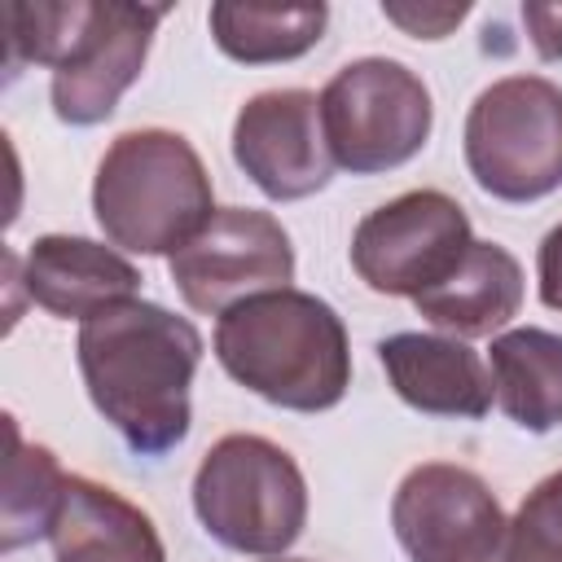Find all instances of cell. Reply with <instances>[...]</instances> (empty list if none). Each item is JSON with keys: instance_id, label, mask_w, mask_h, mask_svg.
Returning <instances> with one entry per match:
<instances>
[{"instance_id": "cell-1", "label": "cell", "mask_w": 562, "mask_h": 562, "mask_svg": "<svg viewBox=\"0 0 562 562\" xmlns=\"http://www.w3.org/2000/svg\"><path fill=\"white\" fill-rule=\"evenodd\" d=\"M79 373L92 408L136 457H167L193 426L189 386L202 364V334L189 316L127 299L79 325Z\"/></svg>"}, {"instance_id": "cell-2", "label": "cell", "mask_w": 562, "mask_h": 562, "mask_svg": "<svg viewBox=\"0 0 562 562\" xmlns=\"http://www.w3.org/2000/svg\"><path fill=\"white\" fill-rule=\"evenodd\" d=\"M167 9L127 0H35L4 9L9 75L22 66L53 70V114L70 127H97L140 79Z\"/></svg>"}, {"instance_id": "cell-3", "label": "cell", "mask_w": 562, "mask_h": 562, "mask_svg": "<svg viewBox=\"0 0 562 562\" xmlns=\"http://www.w3.org/2000/svg\"><path fill=\"white\" fill-rule=\"evenodd\" d=\"M211 342L237 386L290 413H325L351 386L342 316L321 294L294 285L228 307Z\"/></svg>"}, {"instance_id": "cell-4", "label": "cell", "mask_w": 562, "mask_h": 562, "mask_svg": "<svg viewBox=\"0 0 562 562\" xmlns=\"http://www.w3.org/2000/svg\"><path fill=\"white\" fill-rule=\"evenodd\" d=\"M92 215L110 246L171 259L215 215L202 154L167 127L119 132L92 176Z\"/></svg>"}, {"instance_id": "cell-5", "label": "cell", "mask_w": 562, "mask_h": 562, "mask_svg": "<svg viewBox=\"0 0 562 562\" xmlns=\"http://www.w3.org/2000/svg\"><path fill=\"white\" fill-rule=\"evenodd\" d=\"M193 514L233 553L281 558L307 527V479L263 435H224L193 474Z\"/></svg>"}, {"instance_id": "cell-6", "label": "cell", "mask_w": 562, "mask_h": 562, "mask_svg": "<svg viewBox=\"0 0 562 562\" xmlns=\"http://www.w3.org/2000/svg\"><path fill=\"white\" fill-rule=\"evenodd\" d=\"M474 184L496 202H540L562 189V88L544 75L487 83L461 132Z\"/></svg>"}, {"instance_id": "cell-7", "label": "cell", "mask_w": 562, "mask_h": 562, "mask_svg": "<svg viewBox=\"0 0 562 562\" xmlns=\"http://www.w3.org/2000/svg\"><path fill=\"white\" fill-rule=\"evenodd\" d=\"M430 88L395 57H356L321 88L329 158L351 176L404 167L430 140Z\"/></svg>"}, {"instance_id": "cell-8", "label": "cell", "mask_w": 562, "mask_h": 562, "mask_svg": "<svg viewBox=\"0 0 562 562\" xmlns=\"http://www.w3.org/2000/svg\"><path fill=\"white\" fill-rule=\"evenodd\" d=\"M470 215L443 189H408L373 206L351 233V268L373 294L417 299L470 250Z\"/></svg>"}, {"instance_id": "cell-9", "label": "cell", "mask_w": 562, "mask_h": 562, "mask_svg": "<svg viewBox=\"0 0 562 562\" xmlns=\"http://www.w3.org/2000/svg\"><path fill=\"white\" fill-rule=\"evenodd\" d=\"M180 299L202 316L285 290L294 281V246L277 215L255 206H215L206 228L167 259Z\"/></svg>"}, {"instance_id": "cell-10", "label": "cell", "mask_w": 562, "mask_h": 562, "mask_svg": "<svg viewBox=\"0 0 562 562\" xmlns=\"http://www.w3.org/2000/svg\"><path fill=\"white\" fill-rule=\"evenodd\" d=\"M391 527L408 562H487L509 518L470 465L422 461L391 496Z\"/></svg>"}, {"instance_id": "cell-11", "label": "cell", "mask_w": 562, "mask_h": 562, "mask_svg": "<svg viewBox=\"0 0 562 562\" xmlns=\"http://www.w3.org/2000/svg\"><path fill=\"white\" fill-rule=\"evenodd\" d=\"M233 162L272 202H303L334 176L321 97L307 88L255 92L233 119Z\"/></svg>"}, {"instance_id": "cell-12", "label": "cell", "mask_w": 562, "mask_h": 562, "mask_svg": "<svg viewBox=\"0 0 562 562\" xmlns=\"http://www.w3.org/2000/svg\"><path fill=\"white\" fill-rule=\"evenodd\" d=\"M26 299L57 321H92L97 312L136 299L140 268L105 241L44 233L22 255Z\"/></svg>"}, {"instance_id": "cell-13", "label": "cell", "mask_w": 562, "mask_h": 562, "mask_svg": "<svg viewBox=\"0 0 562 562\" xmlns=\"http://www.w3.org/2000/svg\"><path fill=\"white\" fill-rule=\"evenodd\" d=\"M378 360L386 369L391 391L426 413V417H457L479 422L492 408V373L483 356L452 334H391L378 342Z\"/></svg>"}, {"instance_id": "cell-14", "label": "cell", "mask_w": 562, "mask_h": 562, "mask_svg": "<svg viewBox=\"0 0 562 562\" xmlns=\"http://www.w3.org/2000/svg\"><path fill=\"white\" fill-rule=\"evenodd\" d=\"M522 263L501 241H470L461 263L413 299L417 316L448 329L452 338H487L505 329L522 307Z\"/></svg>"}, {"instance_id": "cell-15", "label": "cell", "mask_w": 562, "mask_h": 562, "mask_svg": "<svg viewBox=\"0 0 562 562\" xmlns=\"http://www.w3.org/2000/svg\"><path fill=\"white\" fill-rule=\"evenodd\" d=\"M48 540L53 562H167L154 518L83 474H70L66 505Z\"/></svg>"}, {"instance_id": "cell-16", "label": "cell", "mask_w": 562, "mask_h": 562, "mask_svg": "<svg viewBox=\"0 0 562 562\" xmlns=\"http://www.w3.org/2000/svg\"><path fill=\"white\" fill-rule=\"evenodd\" d=\"M496 404L518 430L549 435L562 426V334L522 325L505 329L487 347Z\"/></svg>"}, {"instance_id": "cell-17", "label": "cell", "mask_w": 562, "mask_h": 562, "mask_svg": "<svg viewBox=\"0 0 562 562\" xmlns=\"http://www.w3.org/2000/svg\"><path fill=\"white\" fill-rule=\"evenodd\" d=\"M329 26V4H211V40L228 61L272 66L294 61L321 44Z\"/></svg>"}, {"instance_id": "cell-18", "label": "cell", "mask_w": 562, "mask_h": 562, "mask_svg": "<svg viewBox=\"0 0 562 562\" xmlns=\"http://www.w3.org/2000/svg\"><path fill=\"white\" fill-rule=\"evenodd\" d=\"M9 443H13V452H9V465H4V496H0V514H4L0 549L4 553L53 536V527L61 518V505H66V487H70V474L61 470L53 448L22 443L13 417H9Z\"/></svg>"}, {"instance_id": "cell-19", "label": "cell", "mask_w": 562, "mask_h": 562, "mask_svg": "<svg viewBox=\"0 0 562 562\" xmlns=\"http://www.w3.org/2000/svg\"><path fill=\"white\" fill-rule=\"evenodd\" d=\"M487 562H562V470L522 496Z\"/></svg>"}, {"instance_id": "cell-20", "label": "cell", "mask_w": 562, "mask_h": 562, "mask_svg": "<svg viewBox=\"0 0 562 562\" xmlns=\"http://www.w3.org/2000/svg\"><path fill=\"white\" fill-rule=\"evenodd\" d=\"M382 13H386V22L404 26V31L417 35V40H443V35L470 13V4H465V0H461V4H395V0H386Z\"/></svg>"}, {"instance_id": "cell-21", "label": "cell", "mask_w": 562, "mask_h": 562, "mask_svg": "<svg viewBox=\"0 0 562 562\" xmlns=\"http://www.w3.org/2000/svg\"><path fill=\"white\" fill-rule=\"evenodd\" d=\"M522 26L540 61H562V4L558 0H527Z\"/></svg>"}, {"instance_id": "cell-22", "label": "cell", "mask_w": 562, "mask_h": 562, "mask_svg": "<svg viewBox=\"0 0 562 562\" xmlns=\"http://www.w3.org/2000/svg\"><path fill=\"white\" fill-rule=\"evenodd\" d=\"M536 277H540V303L562 312V224L544 233L540 255H536Z\"/></svg>"}, {"instance_id": "cell-23", "label": "cell", "mask_w": 562, "mask_h": 562, "mask_svg": "<svg viewBox=\"0 0 562 562\" xmlns=\"http://www.w3.org/2000/svg\"><path fill=\"white\" fill-rule=\"evenodd\" d=\"M277 562H312V558H277Z\"/></svg>"}]
</instances>
